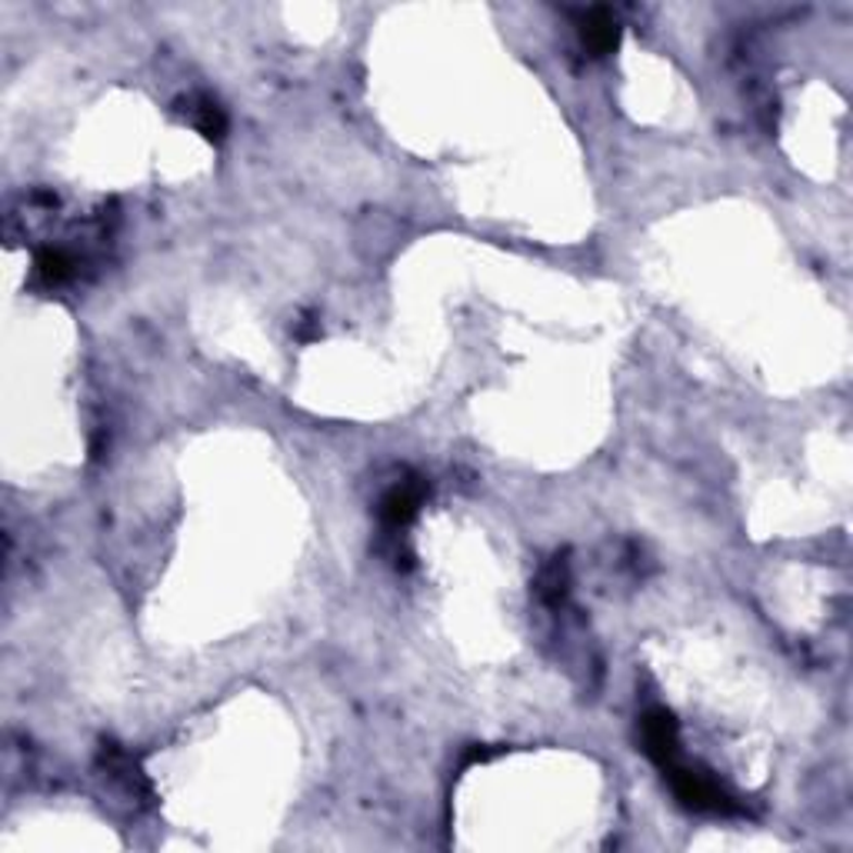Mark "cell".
<instances>
[{
  "label": "cell",
  "mask_w": 853,
  "mask_h": 853,
  "mask_svg": "<svg viewBox=\"0 0 853 853\" xmlns=\"http://www.w3.org/2000/svg\"><path fill=\"white\" fill-rule=\"evenodd\" d=\"M677 800L683 807L697 811V814H737V804L727 790H720V783H714L707 774L690 770L683 764H674L664 770Z\"/></svg>",
  "instance_id": "6da1fadb"
},
{
  "label": "cell",
  "mask_w": 853,
  "mask_h": 853,
  "mask_svg": "<svg viewBox=\"0 0 853 853\" xmlns=\"http://www.w3.org/2000/svg\"><path fill=\"white\" fill-rule=\"evenodd\" d=\"M640 740L647 757L654 761L661 770L680 764V727L670 711H647L640 720Z\"/></svg>",
  "instance_id": "7a4b0ae2"
},
{
  "label": "cell",
  "mask_w": 853,
  "mask_h": 853,
  "mask_svg": "<svg viewBox=\"0 0 853 853\" xmlns=\"http://www.w3.org/2000/svg\"><path fill=\"white\" fill-rule=\"evenodd\" d=\"M424 493L427 487L421 480H407V484H397L387 497H384V504H380V517L384 524L390 527H404L417 517L421 504H424Z\"/></svg>",
  "instance_id": "3957f363"
},
{
  "label": "cell",
  "mask_w": 853,
  "mask_h": 853,
  "mask_svg": "<svg viewBox=\"0 0 853 853\" xmlns=\"http://www.w3.org/2000/svg\"><path fill=\"white\" fill-rule=\"evenodd\" d=\"M580 40H584V47L590 50V54H611V50L617 47V40H620V27H617L614 14L604 11V8L587 11L584 21H580Z\"/></svg>",
  "instance_id": "277c9868"
},
{
  "label": "cell",
  "mask_w": 853,
  "mask_h": 853,
  "mask_svg": "<svg viewBox=\"0 0 853 853\" xmlns=\"http://www.w3.org/2000/svg\"><path fill=\"white\" fill-rule=\"evenodd\" d=\"M37 274L43 277V284L61 287V284L74 280L77 261H74L71 250H64V247H43L37 254Z\"/></svg>",
  "instance_id": "5b68a950"
},
{
  "label": "cell",
  "mask_w": 853,
  "mask_h": 853,
  "mask_svg": "<svg viewBox=\"0 0 853 853\" xmlns=\"http://www.w3.org/2000/svg\"><path fill=\"white\" fill-rule=\"evenodd\" d=\"M190 117H193V127L204 134L208 140H221V137L227 134V117H224V111L214 104V100H208V97L193 100Z\"/></svg>",
  "instance_id": "8992f818"
}]
</instances>
